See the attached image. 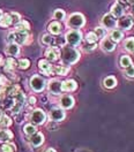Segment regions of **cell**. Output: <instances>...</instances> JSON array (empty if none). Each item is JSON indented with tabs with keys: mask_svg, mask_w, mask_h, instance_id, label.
Listing matches in <instances>:
<instances>
[{
	"mask_svg": "<svg viewBox=\"0 0 134 152\" xmlns=\"http://www.w3.org/2000/svg\"><path fill=\"white\" fill-rule=\"evenodd\" d=\"M110 38L117 43V42H120L123 38H124V32L121 30H112L111 31V35H110Z\"/></svg>",
	"mask_w": 134,
	"mask_h": 152,
	"instance_id": "44dd1931",
	"label": "cell"
},
{
	"mask_svg": "<svg viewBox=\"0 0 134 152\" xmlns=\"http://www.w3.org/2000/svg\"><path fill=\"white\" fill-rule=\"evenodd\" d=\"M5 83H6V78L2 75H0V86H4Z\"/></svg>",
	"mask_w": 134,
	"mask_h": 152,
	"instance_id": "60d3db41",
	"label": "cell"
},
{
	"mask_svg": "<svg viewBox=\"0 0 134 152\" xmlns=\"http://www.w3.org/2000/svg\"><path fill=\"white\" fill-rule=\"evenodd\" d=\"M127 1H128V0H117V2L120 4V5H123V6H124V4H126Z\"/></svg>",
	"mask_w": 134,
	"mask_h": 152,
	"instance_id": "7bdbcfd3",
	"label": "cell"
},
{
	"mask_svg": "<svg viewBox=\"0 0 134 152\" xmlns=\"http://www.w3.org/2000/svg\"><path fill=\"white\" fill-rule=\"evenodd\" d=\"M13 138V134L10 130H0V142H7Z\"/></svg>",
	"mask_w": 134,
	"mask_h": 152,
	"instance_id": "d4e9b609",
	"label": "cell"
},
{
	"mask_svg": "<svg viewBox=\"0 0 134 152\" xmlns=\"http://www.w3.org/2000/svg\"><path fill=\"white\" fill-rule=\"evenodd\" d=\"M42 42H43V44H45V45H50V44L53 42V38L51 37L50 35H44L43 38H42Z\"/></svg>",
	"mask_w": 134,
	"mask_h": 152,
	"instance_id": "f35d334b",
	"label": "cell"
},
{
	"mask_svg": "<svg viewBox=\"0 0 134 152\" xmlns=\"http://www.w3.org/2000/svg\"><path fill=\"white\" fill-rule=\"evenodd\" d=\"M10 24H13L10 14H5V15H2L1 19H0V26L4 27V28H6V27H10Z\"/></svg>",
	"mask_w": 134,
	"mask_h": 152,
	"instance_id": "7402d4cb",
	"label": "cell"
},
{
	"mask_svg": "<svg viewBox=\"0 0 134 152\" xmlns=\"http://www.w3.org/2000/svg\"><path fill=\"white\" fill-rule=\"evenodd\" d=\"M45 57L49 61H56L59 57V50L56 48H49L45 51Z\"/></svg>",
	"mask_w": 134,
	"mask_h": 152,
	"instance_id": "9a60e30c",
	"label": "cell"
},
{
	"mask_svg": "<svg viewBox=\"0 0 134 152\" xmlns=\"http://www.w3.org/2000/svg\"><path fill=\"white\" fill-rule=\"evenodd\" d=\"M15 28H16V31H28L30 29V26L27 21H23L21 20L19 23L15 24Z\"/></svg>",
	"mask_w": 134,
	"mask_h": 152,
	"instance_id": "cb8c5ba5",
	"label": "cell"
},
{
	"mask_svg": "<svg viewBox=\"0 0 134 152\" xmlns=\"http://www.w3.org/2000/svg\"><path fill=\"white\" fill-rule=\"evenodd\" d=\"M102 24L105 29H113L117 24V18H115L111 13L110 14H105L102 18Z\"/></svg>",
	"mask_w": 134,
	"mask_h": 152,
	"instance_id": "ba28073f",
	"label": "cell"
},
{
	"mask_svg": "<svg viewBox=\"0 0 134 152\" xmlns=\"http://www.w3.org/2000/svg\"><path fill=\"white\" fill-rule=\"evenodd\" d=\"M35 102H36V98H35V97H30V98H29V103L31 105L35 104Z\"/></svg>",
	"mask_w": 134,
	"mask_h": 152,
	"instance_id": "b9f144b4",
	"label": "cell"
},
{
	"mask_svg": "<svg viewBox=\"0 0 134 152\" xmlns=\"http://www.w3.org/2000/svg\"><path fill=\"white\" fill-rule=\"evenodd\" d=\"M30 142H31V144H32L34 146H39L40 144H43V142H44V136H43V134H40V133L32 134V137L30 138Z\"/></svg>",
	"mask_w": 134,
	"mask_h": 152,
	"instance_id": "d6986e66",
	"label": "cell"
},
{
	"mask_svg": "<svg viewBox=\"0 0 134 152\" xmlns=\"http://www.w3.org/2000/svg\"><path fill=\"white\" fill-rule=\"evenodd\" d=\"M49 31L51 32V34H53V35H58V34H60V31H61V26H60V23L59 22H51L50 24H49Z\"/></svg>",
	"mask_w": 134,
	"mask_h": 152,
	"instance_id": "ffe728a7",
	"label": "cell"
},
{
	"mask_svg": "<svg viewBox=\"0 0 134 152\" xmlns=\"http://www.w3.org/2000/svg\"><path fill=\"white\" fill-rule=\"evenodd\" d=\"M24 104V96L22 92H18L16 94V98H15V104L12 107V112L13 113H19L20 110L22 108V106Z\"/></svg>",
	"mask_w": 134,
	"mask_h": 152,
	"instance_id": "30bf717a",
	"label": "cell"
},
{
	"mask_svg": "<svg viewBox=\"0 0 134 152\" xmlns=\"http://www.w3.org/2000/svg\"><path fill=\"white\" fill-rule=\"evenodd\" d=\"M85 22H86V20H85V16H83L82 14H80V13H74V14H72V15L69 16L67 24H68L71 28L79 29L85 26Z\"/></svg>",
	"mask_w": 134,
	"mask_h": 152,
	"instance_id": "7a4b0ae2",
	"label": "cell"
},
{
	"mask_svg": "<svg viewBox=\"0 0 134 152\" xmlns=\"http://www.w3.org/2000/svg\"><path fill=\"white\" fill-rule=\"evenodd\" d=\"M45 119H46V115H45V113L42 110H35L31 113V116H30V120H31V122L34 124H44Z\"/></svg>",
	"mask_w": 134,
	"mask_h": 152,
	"instance_id": "52a82bcc",
	"label": "cell"
},
{
	"mask_svg": "<svg viewBox=\"0 0 134 152\" xmlns=\"http://www.w3.org/2000/svg\"><path fill=\"white\" fill-rule=\"evenodd\" d=\"M101 46L106 52H111V51L116 50V43L111 38H103V40L101 43Z\"/></svg>",
	"mask_w": 134,
	"mask_h": 152,
	"instance_id": "4fadbf2b",
	"label": "cell"
},
{
	"mask_svg": "<svg viewBox=\"0 0 134 152\" xmlns=\"http://www.w3.org/2000/svg\"><path fill=\"white\" fill-rule=\"evenodd\" d=\"M30 66V61L28 59H21L19 61V67L21 69H27Z\"/></svg>",
	"mask_w": 134,
	"mask_h": 152,
	"instance_id": "e575fe53",
	"label": "cell"
},
{
	"mask_svg": "<svg viewBox=\"0 0 134 152\" xmlns=\"http://www.w3.org/2000/svg\"><path fill=\"white\" fill-rule=\"evenodd\" d=\"M81 38H82V35L79 30H71L66 34V42L72 46L79 45L81 42Z\"/></svg>",
	"mask_w": 134,
	"mask_h": 152,
	"instance_id": "277c9868",
	"label": "cell"
},
{
	"mask_svg": "<svg viewBox=\"0 0 134 152\" xmlns=\"http://www.w3.org/2000/svg\"><path fill=\"white\" fill-rule=\"evenodd\" d=\"M61 57H63V61H64L65 64L72 65V64H75L77 60H79L80 53H79L77 50H75L74 48L65 46V48H63Z\"/></svg>",
	"mask_w": 134,
	"mask_h": 152,
	"instance_id": "6da1fadb",
	"label": "cell"
},
{
	"mask_svg": "<svg viewBox=\"0 0 134 152\" xmlns=\"http://www.w3.org/2000/svg\"><path fill=\"white\" fill-rule=\"evenodd\" d=\"M53 18L56 20H59V21L64 20L65 19V12L63 10H56L53 13Z\"/></svg>",
	"mask_w": 134,
	"mask_h": 152,
	"instance_id": "1f68e13d",
	"label": "cell"
},
{
	"mask_svg": "<svg viewBox=\"0 0 134 152\" xmlns=\"http://www.w3.org/2000/svg\"><path fill=\"white\" fill-rule=\"evenodd\" d=\"M97 36L95 35V32H89L88 35H87V42L88 43H96L97 42Z\"/></svg>",
	"mask_w": 134,
	"mask_h": 152,
	"instance_id": "d590c367",
	"label": "cell"
},
{
	"mask_svg": "<svg viewBox=\"0 0 134 152\" xmlns=\"http://www.w3.org/2000/svg\"><path fill=\"white\" fill-rule=\"evenodd\" d=\"M6 53L10 57H16L20 53V48L16 43H10V45L6 48Z\"/></svg>",
	"mask_w": 134,
	"mask_h": 152,
	"instance_id": "e0dca14e",
	"label": "cell"
},
{
	"mask_svg": "<svg viewBox=\"0 0 134 152\" xmlns=\"http://www.w3.org/2000/svg\"><path fill=\"white\" fill-rule=\"evenodd\" d=\"M10 124H12V121L7 115H5V114L0 115V126L1 127H10Z\"/></svg>",
	"mask_w": 134,
	"mask_h": 152,
	"instance_id": "83f0119b",
	"label": "cell"
},
{
	"mask_svg": "<svg viewBox=\"0 0 134 152\" xmlns=\"http://www.w3.org/2000/svg\"><path fill=\"white\" fill-rule=\"evenodd\" d=\"M10 16H12V21H13V24H16V23H19L20 21H21V16H20L18 13H15V12L10 13Z\"/></svg>",
	"mask_w": 134,
	"mask_h": 152,
	"instance_id": "8d00e7d4",
	"label": "cell"
},
{
	"mask_svg": "<svg viewBox=\"0 0 134 152\" xmlns=\"http://www.w3.org/2000/svg\"><path fill=\"white\" fill-rule=\"evenodd\" d=\"M30 86H31L34 91L40 92V91L45 88V81H44L43 77H40V76H38V75H35V76H32L31 80H30Z\"/></svg>",
	"mask_w": 134,
	"mask_h": 152,
	"instance_id": "5b68a950",
	"label": "cell"
},
{
	"mask_svg": "<svg viewBox=\"0 0 134 152\" xmlns=\"http://www.w3.org/2000/svg\"><path fill=\"white\" fill-rule=\"evenodd\" d=\"M60 105L63 108H71L74 105V99L71 96H64L60 99Z\"/></svg>",
	"mask_w": 134,
	"mask_h": 152,
	"instance_id": "ac0fdd59",
	"label": "cell"
},
{
	"mask_svg": "<svg viewBox=\"0 0 134 152\" xmlns=\"http://www.w3.org/2000/svg\"><path fill=\"white\" fill-rule=\"evenodd\" d=\"M94 32L97 36V38H104L106 36V29L104 27H97Z\"/></svg>",
	"mask_w": 134,
	"mask_h": 152,
	"instance_id": "f1b7e54d",
	"label": "cell"
},
{
	"mask_svg": "<svg viewBox=\"0 0 134 152\" xmlns=\"http://www.w3.org/2000/svg\"><path fill=\"white\" fill-rule=\"evenodd\" d=\"M125 48L128 52L134 53V37H130L125 40Z\"/></svg>",
	"mask_w": 134,
	"mask_h": 152,
	"instance_id": "484cf974",
	"label": "cell"
},
{
	"mask_svg": "<svg viewBox=\"0 0 134 152\" xmlns=\"http://www.w3.org/2000/svg\"><path fill=\"white\" fill-rule=\"evenodd\" d=\"M14 149L15 146L13 144H4L2 148H1V152H14Z\"/></svg>",
	"mask_w": 134,
	"mask_h": 152,
	"instance_id": "836d02e7",
	"label": "cell"
},
{
	"mask_svg": "<svg viewBox=\"0 0 134 152\" xmlns=\"http://www.w3.org/2000/svg\"><path fill=\"white\" fill-rule=\"evenodd\" d=\"M125 69H126L125 73H126V75L128 76V77H134V66L130 65L128 67H126Z\"/></svg>",
	"mask_w": 134,
	"mask_h": 152,
	"instance_id": "74e56055",
	"label": "cell"
},
{
	"mask_svg": "<svg viewBox=\"0 0 134 152\" xmlns=\"http://www.w3.org/2000/svg\"><path fill=\"white\" fill-rule=\"evenodd\" d=\"M104 86L107 88V89H112V88H115L117 86V80H116V77L113 76H107L105 80H104Z\"/></svg>",
	"mask_w": 134,
	"mask_h": 152,
	"instance_id": "603a6c76",
	"label": "cell"
},
{
	"mask_svg": "<svg viewBox=\"0 0 134 152\" xmlns=\"http://www.w3.org/2000/svg\"><path fill=\"white\" fill-rule=\"evenodd\" d=\"M28 39V31H16V32H10L8 35L7 40L10 43H16L19 44H24Z\"/></svg>",
	"mask_w": 134,
	"mask_h": 152,
	"instance_id": "3957f363",
	"label": "cell"
},
{
	"mask_svg": "<svg viewBox=\"0 0 134 152\" xmlns=\"http://www.w3.org/2000/svg\"><path fill=\"white\" fill-rule=\"evenodd\" d=\"M23 130H24V133L27 134V135H32V134L36 133V127L32 126V124H26Z\"/></svg>",
	"mask_w": 134,
	"mask_h": 152,
	"instance_id": "d6a6232c",
	"label": "cell"
},
{
	"mask_svg": "<svg viewBox=\"0 0 134 152\" xmlns=\"http://www.w3.org/2000/svg\"><path fill=\"white\" fill-rule=\"evenodd\" d=\"M6 66V70H12V69H14L15 66H16V64H15V61H14V59L13 58H8L7 60H6V64H5Z\"/></svg>",
	"mask_w": 134,
	"mask_h": 152,
	"instance_id": "4dcf8cb0",
	"label": "cell"
},
{
	"mask_svg": "<svg viewBox=\"0 0 134 152\" xmlns=\"http://www.w3.org/2000/svg\"><path fill=\"white\" fill-rule=\"evenodd\" d=\"M87 43H88V42H87ZM95 48H96V43H88V44L85 45L83 50H85V51H93Z\"/></svg>",
	"mask_w": 134,
	"mask_h": 152,
	"instance_id": "ab89813d",
	"label": "cell"
},
{
	"mask_svg": "<svg viewBox=\"0 0 134 152\" xmlns=\"http://www.w3.org/2000/svg\"><path fill=\"white\" fill-rule=\"evenodd\" d=\"M38 67L39 69H40V72L46 74V75L52 74V72H53V67H52V65L49 62L48 60H40L38 62Z\"/></svg>",
	"mask_w": 134,
	"mask_h": 152,
	"instance_id": "8fae6325",
	"label": "cell"
},
{
	"mask_svg": "<svg viewBox=\"0 0 134 152\" xmlns=\"http://www.w3.org/2000/svg\"><path fill=\"white\" fill-rule=\"evenodd\" d=\"M49 91L52 95H59L61 92V82H59L58 80H52L49 83Z\"/></svg>",
	"mask_w": 134,
	"mask_h": 152,
	"instance_id": "7c38bea8",
	"label": "cell"
},
{
	"mask_svg": "<svg viewBox=\"0 0 134 152\" xmlns=\"http://www.w3.org/2000/svg\"><path fill=\"white\" fill-rule=\"evenodd\" d=\"M119 30H130V29L132 28V26H133V20L131 16H121V18H119V20H117V24H116Z\"/></svg>",
	"mask_w": 134,
	"mask_h": 152,
	"instance_id": "8992f818",
	"label": "cell"
},
{
	"mask_svg": "<svg viewBox=\"0 0 134 152\" xmlns=\"http://www.w3.org/2000/svg\"><path fill=\"white\" fill-rule=\"evenodd\" d=\"M53 72H54L56 74H58V75L64 76V75H66L67 73L69 72V68L66 67V66H57V67H54V68H53Z\"/></svg>",
	"mask_w": 134,
	"mask_h": 152,
	"instance_id": "4316f807",
	"label": "cell"
},
{
	"mask_svg": "<svg viewBox=\"0 0 134 152\" xmlns=\"http://www.w3.org/2000/svg\"><path fill=\"white\" fill-rule=\"evenodd\" d=\"M77 82L73 80H67L61 83V91H74L77 89Z\"/></svg>",
	"mask_w": 134,
	"mask_h": 152,
	"instance_id": "2e32d148",
	"label": "cell"
},
{
	"mask_svg": "<svg viewBox=\"0 0 134 152\" xmlns=\"http://www.w3.org/2000/svg\"><path fill=\"white\" fill-rule=\"evenodd\" d=\"M130 65H132V61H131V58L127 57V56H123L120 58V66L123 68H126L128 67Z\"/></svg>",
	"mask_w": 134,
	"mask_h": 152,
	"instance_id": "f546056e",
	"label": "cell"
},
{
	"mask_svg": "<svg viewBox=\"0 0 134 152\" xmlns=\"http://www.w3.org/2000/svg\"><path fill=\"white\" fill-rule=\"evenodd\" d=\"M50 118H51L52 121L59 122V121L64 120V118H65V112H64L61 108L56 107V108L51 110V112H50Z\"/></svg>",
	"mask_w": 134,
	"mask_h": 152,
	"instance_id": "9c48e42d",
	"label": "cell"
},
{
	"mask_svg": "<svg viewBox=\"0 0 134 152\" xmlns=\"http://www.w3.org/2000/svg\"><path fill=\"white\" fill-rule=\"evenodd\" d=\"M1 64H2V57L0 56V65H1Z\"/></svg>",
	"mask_w": 134,
	"mask_h": 152,
	"instance_id": "f6af8a7d",
	"label": "cell"
},
{
	"mask_svg": "<svg viewBox=\"0 0 134 152\" xmlns=\"http://www.w3.org/2000/svg\"><path fill=\"white\" fill-rule=\"evenodd\" d=\"M45 152H56V150H53V149H48Z\"/></svg>",
	"mask_w": 134,
	"mask_h": 152,
	"instance_id": "ee69618b",
	"label": "cell"
},
{
	"mask_svg": "<svg viewBox=\"0 0 134 152\" xmlns=\"http://www.w3.org/2000/svg\"><path fill=\"white\" fill-rule=\"evenodd\" d=\"M1 16H2V12H1V10H0V19H1Z\"/></svg>",
	"mask_w": 134,
	"mask_h": 152,
	"instance_id": "bcb514c9",
	"label": "cell"
},
{
	"mask_svg": "<svg viewBox=\"0 0 134 152\" xmlns=\"http://www.w3.org/2000/svg\"><path fill=\"white\" fill-rule=\"evenodd\" d=\"M125 13V8L123 5L116 2L115 5H112L111 7V14L115 16V18H121Z\"/></svg>",
	"mask_w": 134,
	"mask_h": 152,
	"instance_id": "5bb4252c",
	"label": "cell"
}]
</instances>
